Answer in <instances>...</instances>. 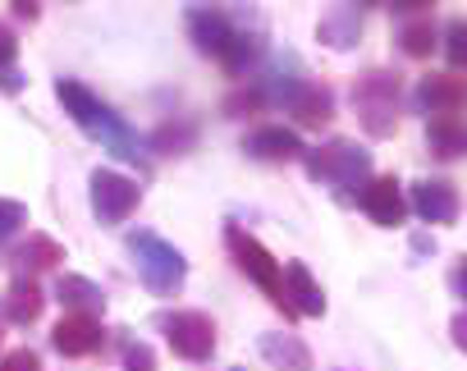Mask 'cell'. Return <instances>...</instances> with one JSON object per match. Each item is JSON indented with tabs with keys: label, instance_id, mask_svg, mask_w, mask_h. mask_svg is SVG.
Returning a JSON list of instances; mask_svg holds the SVG:
<instances>
[{
	"label": "cell",
	"instance_id": "obj_1",
	"mask_svg": "<svg viewBox=\"0 0 467 371\" xmlns=\"http://www.w3.org/2000/svg\"><path fill=\"white\" fill-rule=\"evenodd\" d=\"M56 97H60L65 115H74V124H78L88 138H97L106 151H115L119 160H133V165L147 174V151H142L138 133H133L101 97H92V92H88L83 83H74V78H60V83H56Z\"/></svg>",
	"mask_w": 467,
	"mask_h": 371
},
{
	"label": "cell",
	"instance_id": "obj_2",
	"mask_svg": "<svg viewBox=\"0 0 467 371\" xmlns=\"http://www.w3.org/2000/svg\"><path fill=\"white\" fill-rule=\"evenodd\" d=\"M303 165L317 183H330L339 202H358V189L371 179V151H362L358 142H326L317 151H303Z\"/></svg>",
	"mask_w": 467,
	"mask_h": 371
},
{
	"label": "cell",
	"instance_id": "obj_3",
	"mask_svg": "<svg viewBox=\"0 0 467 371\" xmlns=\"http://www.w3.org/2000/svg\"><path fill=\"white\" fill-rule=\"evenodd\" d=\"M188 33H192L197 51L215 56L229 74H244V69L257 60V37H248L244 28H234V24H229L224 15H215V10H197V15L188 19Z\"/></svg>",
	"mask_w": 467,
	"mask_h": 371
},
{
	"label": "cell",
	"instance_id": "obj_4",
	"mask_svg": "<svg viewBox=\"0 0 467 371\" xmlns=\"http://www.w3.org/2000/svg\"><path fill=\"white\" fill-rule=\"evenodd\" d=\"M129 252L138 257V275H142V284H147L151 294L170 298V294L183 289L188 262H183V252H179L174 243H165V239L151 234V230H133V234H129Z\"/></svg>",
	"mask_w": 467,
	"mask_h": 371
},
{
	"label": "cell",
	"instance_id": "obj_5",
	"mask_svg": "<svg viewBox=\"0 0 467 371\" xmlns=\"http://www.w3.org/2000/svg\"><path fill=\"white\" fill-rule=\"evenodd\" d=\"M399 92H403V83L389 69H371V74H362L353 83V106H358V119H362V129L371 138H389L394 133V124H399Z\"/></svg>",
	"mask_w": 467,
	"mask_h": 371
},
{
	"label": "cell",
	"instance_id": "obj_6",
	"mask_svg": "<svg viewBox=\"0 0 467 371\" xmlns=\"http://www.w3.org/2000/svg\"><path fill=\"white\" fill-rule=\"evenodd\" d=\"M224 243H229V252H234V262H239V271L275 303V307H285L289 312V303H285V271H280V262L253 239V234H244L239 225H229L224 230Z\"/></svg>",
	"mask_w": 467,
	"mask_h": 371
},
{
	"label": "cell",
	"instance_id": "obj_7",
	"mask_svg": "<svg viewBox=\"0 0 467 371\" xmlns=\"http://www.w3.org/2000/svg\"><path fill=\"white\" fill-rule=\"evenodd\" d=\"M156 325L165 330L170 348L188 362H206L215 353V321L206 312H161Z\"/></svg>",
	"mask_w": 467,
	"mask_h": 371
},
{
	"label": "cell",
	"instance_id": "obj_8",
	"mask_svg": "<svg viewBox=\"0 0 467 371\" xmlns=\"http://www.w3.org/2000/svg\"><path fill=\"white\" fill-rule=\"evenodd\" d=\"M142 189L133 179H124L119 170H92V211L101 225H124L138 211Z\"/></svg>",
	"mask_w": 467,
	"mask_h": 371
},
{
	"label": "cell",
	"instance_id": "obj_9",
	"mask_svg": "<svg viewBox=\"0 0 467 371\" xmlns=\"http://www.w3.org/2000/svg\"><path fill=\"white\" fill-rule=\"evenodd\" d=\"M271 101H280L289 115H298V124H326V119L335 115V97H330V88L307 83V78H289L285 88L271 92Z\"/></svg>",
	"mask_w": 467,
	"mask_h": 371
},
{
	"label": "cell",
	"instance_id": "obj_10",
	"mask_svg": "<svg viewBox=\"0 0 467 371\" xmlns=\"http://www.w3.org/2000/svg\"><path fill=\"white\" fill-rule=\"evenodd\" d=\"M412 211L431 225H453L458 221V189L449 179H421V183H412Z\"/></svg>",
	"mask_w": 467,
	"mask_h": 371
},
{
	"label": "cell",
	"instance_id": "obj_11",
	"mask_svg": "<svg viewBox=\"0 0 467 371\" xmlns=\"http://www.w3.org/2000/svg\"><path fill=\"white\" fill-rule=\"evenodd\" d=\"M412 101H417V110H426V115H458L462 101H467V88H462L458 74H426V78L417 83Z\"/></svg>",
	"mask_w": 467,
	"mask_h": 371
},
{
	"label": "cell",
	"instance_id": "obj_12",
	"mask_svg": "<svg viewBox=\"0 0 467 371\" xmlns=\"http://www.w3.org/2000/svg\"><path fill=\"white\" fill-rule=\"evenodd\" d=\"M101 325H97V316L92 312H69L56 330H51V344L65 353V357H88V353H97L101 348Z\"/></svg>",
	"mask_w": 467,
	"mask_h": 371
},
{
	"label": "cell",
	"instance_id": "obj_13",
	"mask_svg": "<svg viewBox=\"0 0 467 371\" xmlns=\"http://www.w3.org/2000/svg\"><path fill=\"white\" fill-rule=\"evenodd\" d=\"M358 202H362V211H367L376 225H399L403 211H408L403 189H399V179H394V174H389V179H371V183H362Z\"/></svg>",
	"mask_w": 467,
	"mask_h": 371
},
{
	"label": "cell",
	"instance_id": "obj_14",
	"mask_svg": "<svg viewBox=\"0 0 467 371\" xmlns=\"http://www.w3.org/2000/svg\"><path fill=\"white\" fill-rule=\"evenodd\" d=\"M285 303H289V312H303V316H321L326 312V294H321V284L312 280V271L303 262L285 266Z\"/></svg>",
	"mask_w": 467,
	"mask_h": 371
},
{
	"label": "cell",
	"instance_id": "obj_15",
	"mask_svg": "<svg viewBox=\"0 0 467 371\" xmlns=\"http://www.w3.org/2000/svg\"><path fill=\"white\" fill-rule=\"evenodd\" d=\"M244 151L257 156V160H294V156H303V138H298L294 129L271 124V129L248 133V138H244Z\"/></svg>",
	"mask_w": 467,
	"mask_h": 371
},
{
	"label": "cell",
	"instance_id": "obj_16",
	"mask_svg": "<svg viewBox=\"0 0 467 371\" xmlns=\"http://www.w3.org/2000/svg\"><path fill=\"white\" fill-rule=\"evenodd\" d=\"M257 348H262V357H266L271 366H280V371H312V353H307V344H303L298 335H262Z\"/></svg>",
	"mask_w": 467,
	"mask_h": 371
},
{
	"label": "cell",
	"instance_id": "obj_17",
	"mask_svg": "<svg viewBox=\"0 0 467 371\" xmlns=\"http://www.w3.org/2000/svg\"><path fill=\"white\" fill-rule=\"evenodd\" d=\"M317 37H321L326 46H335V51H348V46H358V37H362V15L348 10V5H339V10H330V15L317 24Z\"/></svg>",
	"mask_w": 467,
	"mask_h": 371
},
{
	"label": "cell",
	"instance_id": "obj_18",
	"mask_svg": "<svg viewBox=\"0 0 467 371\" xmlns=\"http://www.w3.org/2000/svg\"><path fill=\"white\" fill-rule=\"evenodd\" d=\"M426 142L440 160H453L467 151V129L458 115H431V129H426Z\"/></svg>",
	"mask_w": 467,
	"mask_h": 371
},
{
	"label": "cell",
	"instance_id": "obj_19",
	"mask_svg": "<svg viewBox=\"0 0 467 371\" xmlns=\"http://www.w3.org/2000/svg\"><path fill=\"white\" fill-rule=\"evenodd\" d=\"M56 298H60L69 312H106L101 284H92V280H83V275H60V280H56Z\"/></svg>",
	"mask_w": 467,
	"mask_h": 371
},
{
	"label": "cell",
	"instance_id": "obj_20",
	"mask_svg": "<svg viewBox=\"0 0 467 371\" xmlns=\"http://www.w3.org/2000/svg\"><path fill=\"white\" fill-rule=\"evenodd\" d=\"M42 289L33 284V280H15L10 284V294H5V303H0V312H5L15 325H33L37 316H42Z\"/></svg>",
	"mask_w": 467,
	"mask_h": 371
},
{
	"label": "cell",
	"instance_id": "obj_21",
	"mask_svg": "<svg viewBox=\"0 0 467 371\" xmlns=\"http://www.w3.org/2000/svg\"><path fill=\"white\" fill-rule=\"evenodd\" d=\"M19 262H24V266H33V271H47V266L65 262V252H60V243H51L47 234H33V239H28V248L19 252Z\"/></svg>",
	"mask_w": 467,
	"mask_h": 371
},
{
	"label": "cell",
	"instance_id": "obj_22",
	"mask_svg": "<svg viewBox=\"0 0 467 371\" xmlns=\"http://www.w3.org/2000/svg\"><path fill=\"white\" fill-rule=\"evenodd\" d=\"M399 46H403L412 60H421V56L435 51V28H431V24H408V28L399 33Z\"/></svg>",
	"mask_w": 467,
	"mask_h": 371
},
{
	"label": "cell",
	"instance_id": "obj_23",
	"mask_svg": "<svg viewBox=\"0 0 467 371\" xmlns=\"http://www.w3.org/2000/svg\"><path fill=\"white\" fill-rule=\"evenodd\" d=\"M444 42H449V46H444L449 65H453V69H462V65H467V24H462V19H453V24H449V33H444Z\"/></svg>",
	"mask_w": 467,
	"mask_h": 371
},
{
	"label": "cell",
	"instance_id": "obj_24",
	"mask_svg": "<svg viewBox=\"0 0 467 371\" xmlns=\"http://www.w3.org/2000/svg\"><path fill=\"white\" fill-rule=\"evenodd\" d=\"M28 225V207L24 202H10V198H0V239H10L15 230Z\"/></svg>",
	"mask_w": 467,
	"mask_h": 371
},
{
	"label": "cell",
	"instance_id": "obj_25",
	"mask_svg": "<svg viewBox=\"0 0 467 371\" xmlns=\"http://www.w3.org/2000/svg\"><path fill=\"white\" fill-rule=\"evenodd\" d=\"M124 366L129 371H156V353L147 344H124Z\"/></svg>",
	"mask_w": 467,
	"mask_h": 371
},
{
	"label": "cell",
	"instance_id": "obj_26",
	"mask_svg": "<svg viewBox=\"0 0 467 371\" xmlns=\"http://www.w3.org/2000/svg\"><path fill=\"white\" fill-rule=\"evenodd\" d=\"M0 371H42V357L33 348H15L5 362H0Z\"/></svg>",
	"mask_w": 467,
	"mask_h": 371
},
{
	"label": "cell",
	"instance_id": "obj_27",
	"mask_svg": "<svg viewBox=\"0 0 467 371\" xmlns=\"http://www.w3.org/2000/svg\"><path fill=\"white\" fill-rule=\"evenodd\" d=\"M15 56H19V37L0 24V69H10L15 65Z\"/></svg>",
	"mask_w": 467,
	"mask_h": 371
},
{
	"label": "cell",
	"instance_id": "obj_28",
	"mask_svg": "<svg viewBox=\"0 0 467 371\" xmlns=\"http://www.w3.org/2000/svg\"><path fill=\"white\" fill-rule=\"evenodd\" d=\"M389 10H399V15H412V10H426V5H435V0H385Z\"/></svg>",
	"mask_w": 467,
	"mask_h": 371
},
{
	"label": "cell",
	"instance_id": "obj_29",
	"mask_svg": "<svg viewBox=\"0 0 467 371\" xmlns=\"http://www.w3.org/2000/svg\"><path fill=\"white\" fill-rule=\"evenodd\" d=\"M19 88H24V78L15 69H0V92H19Z\"/></svg>",
	"mask_w": 467,
	"mask_h": 371
}]
</instances>
